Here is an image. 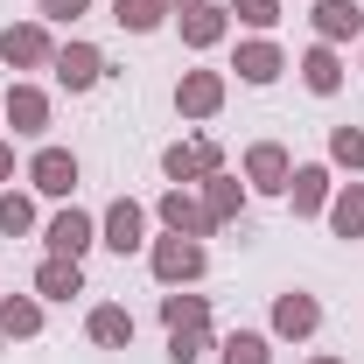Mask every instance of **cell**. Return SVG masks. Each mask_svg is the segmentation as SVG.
Wrapping results in <instances>:
<instances>
[{
    "label": "cell",
    "mask_w": 364,
    "mask_h": 364,
    "mask_svg": "<svg viewBox=\"0 0 364 364\" xmlns=\"http://www.w3.org/2000/svg\"><path fill=\"white\" fill-rule=\"evenodd\" d=\"M225 98H231L225 70H182L176 77V119H218Z\"/></svg>",
    "instance_id": "11"
},
{
    "label": "cell",
    "mask_w": 364,
    "mask_h": 364,
    "mask_svg": "<svg viewBox=\"0 0 364 364\" xmlns=\"http://www.w3.org/2000/svg\"><path fill=\"white\" fill-rule=\"evenodd\" d=\"M91 245H98V218H91V210L56 203V210L43 218V252H49V259H77V267H85Z\"/></svg>",
    "instance_id": "5"
},
{
    "label": "cell",
    "mask_w": 364,
    "mask_h": 364,
    "mask_svg": "<svg viewBox=\"0 0 364 364\" xmlns=\"http://www.w3.org/2000/svg\"><path fill=\"white\" fill-rule=\"evenodd\" d=\"M14 182V140H0V189Z\"/></svg>",
    "instance_id": "31"
},
{
    "label": "cell",
    "mask_w": 364,
    "mask_h": 364,
    "mask_svg": "<svg viewBox=\"0 0 364 364\" xmlns=\"http://www.w3.org/2000/svg\"><path fill=\"white\" fill-rule=\"evenodd\" d=\"M0 63H7V70H49V63H56V28H49L43 14L7 21V28H0Z\"/></svg>",
    "instance_id": "3"
},
{
    "label": "cell",
    "mask_w": 364,
    "mask_h": 364,
    "mask_svg": "<svg viewBox=\"0 0 364 364\" xmlns=\"http://www.w3.org/2000/svg\"><path fill=\"white\" fill-rule=\"evenodd\" d=\"M238 176H245V189H252V196H287L294 154H287L280 140H252V147H245V168H238Z\"/></svg>",
    "instance_id": "12"
},
{
    "label": "cell",
    "mask_w": 364,
    "mask_h": 364,
    "mask_svg": "<svg viewBox=\"0 0 364 364\" xmlns=\"http://www.w3.org/2000/svg\"><path fill=\"white\" fill-rule=\"evenodd\" d=\"M112 21H119L127 36H154V28H168L176 14H168V0H112Z\"/></svg>",
    "instance_id": "24"
},
{
    "label": "cell",
    "mask_w": 364,
    "mask_h": 364,
    "mask_svg": "<svg viewBox=\"0 0 364 364\" xmlns=\"http://www.w3.org/2000/svg\"><path fill=\"white\" fill-rule=\"evenodd\" d=\"M218 364H273V336L267 329H231V336H218Z\"/></svg>",
    "instance_id": "25"
},
{
    "label": "cell",
    "mask_w": 364,
    "mask_h": 364,
    "mask_svg": "<svg viewBox=\"0 0 364 364\" xmlns=\"http://www.w3.org/2000/svg\"><path fill=\"white\" fill-rule=\"evenodd\" d=\"M36 225H43L36 218V196L28 189H0V238H28Z\"/></svg>",
    "instance_id": "26"
},
{
    "label": "cell",
    "mask_w": 364,
    "mask_h": 364,
    "mask_svg": "<svg viewBox=\"0 0 364 364\" xmlns=\"http://www.w3.org/2000/svg\"><path fill=\"white\" fill-rule=\"evenodd\" d=\"M189 7H203V0H168V14H189Z\"/></svg>",
    "instance_id": "33"
},
{
    "label": "cell",
    "mask_w": 364,
    "mask_h": 364,
    "mask_svg": "<svg viewBox=\"0 0 364 364\" xmlns=\"http://www.w3.org/2000/svg\"><path fill=\"white\" fill-rule=\"evenodd\" d=\"M36 14H43L49 28H70V21H85V14H91V0H43Z\"/></svg>",
    "instance_id": "30"
},
{
    "label": "cell",
    "mask_w": 364,
    "mask_h": 364,
    "mask_svg": "<svg viewBox=\"0 0 364 364\" xmlns=\"http://www.w3.org/2000/svg\"><path fill=\"white\" fill-rule=\"evenodd\" d=\"M309 28H316V43H364V0H316L309 7Z\"/></svg>",
    "instance_id": "18"
},
{
    "label": "cell",
    "mask_w": 364,
    "mask_h": 364,
    "mask_svg": "<svg viewBox=\"0 0 364 364\" xmlns=\"http://www.w3.org/2000/svg\"><path fill=\"white\" fill-rule=\"evenodd\" d=\"M231 70H238V85H252V91H267V85H280L294 63H287V49L273 43V36H245V43L231 49Z\"/></svg>",
    "instance_id": "10"
},
{
    "label": "cell",
    "mask_w": 364,
    "mask_h": 364,
    "mask_svg": "<svg viewBox=\"0 0 364 364\" xmlns=\"http://www.w3.org/2000/svg\"><path fill=\"white\" fill-rule=\"evenodd\" d=\"M134 309H119V301H98V309H91L85 316V336L91 343H98V350H134Z\"/></svg>",
    "instance_id": "20"
},
{
    "label": "cell",
    "mask_w": 364,
    "mask_h": 364,
    "mask_svg": "<svg viewBox=\"0 0 364 364\" xmlns=\"http://www.w3.org/2000/svg\"><path fill=\"white\" fill-rule=\"evenodd\" d=\"M294 70H301V85L316 91V98H336V91L350 85V63H343L336 43H309L301 56H294Z\"/></svg>",
    "instance_id": "15"
},
{
    "label": "cell",
    "mask_w": 364,
    "mask_h": 364,
    "mask_svg": "<svg viewBox=\"0 0 364 364\" xmlns=\"http://www.w3.org/2000/svg\"><path fill=\"white\" fill-rule=\"evenodd\" d=\"M154 225H161V231H182V238H210L203 196H196V189H176V182L154 196Z\"/></svg>",
    "instance_id": "17"
},
{
    "label": "cell",
    "mask_w": 364,
    "mask_h": 364,
    "mask_svg": "<svg viewBox=\"0 0 364 364\" xmlns=\"http://www.w3.org/2000/svg\"><path fill=\"white\" fill-rule=\"evenodd\" d=\"M322 225L336 231V238H364V182H336V196H329Z\"/></svg>",
    "instance_id": "22"
},
{
    "label": "cell",
    "mask_w": 364,
    "mask_h": 364,
    "mask_svg": "<svg viewBox=\"0 0 364 364\" xmlns=\"http://www.w3.org/2000/svg\"><path fill=\"white\" fill-rule=\"evenodd\" d=\"M231 7V21H245L252 36H273L280 28V0H225Z\"/></svg>",
    "instance_id": "28"
},
{
    "label": "cell",
    "mask_w": 364,
    "mask_h": 364,
    "mask_svg": "<svg viewBox=\"0 0 364 364\" xmlns=\"http://www.w3.org/2000/svg\"><path fill=\"white\" fill-rule=\"evenodd\" d=\"M36 294H43V301H70V294H85V267H77V259H49V252H43V267H36Z\"/></svg>",
    "instance_id": "23"
},
{
    "label": "cell",
    "mask_w": 364,
    "mask_h": 364,
    "mask_svg": "<svg viewBox=\"0 0 364 364\" xmlns=\"http://www.w3.org/2000/svg\"><path fill=\"white\" fill-rule=\"evenodd\" d=\"M49 119H56V105H49V91L36 77H14L0 91V127H14V140H43Z\"/></svg>",
    "instance_id": "4"
},
{
    "label": "cell",
    "mask_w": 364,
    "mask_h": 364,
    "mask_svg": "<svg viewBox=\"0 0 364 364\" xmlns=\"http://www.w3.org/2000/svg\"><path fill=\"white\" fill-rule=\"evenodd\" d=\"M329 196H336V168H329V161H294V176H287V210H294V218H322Z\"/></svg>",
    "instance_id": "13"
},
{
    "label": "cell",
    "mask_w": 364,
    "mask_h": 364,
    "mask_svg": "<svg viewBox=\"0 0 364 364\" xmlns=\"http://www.w3.org/2000/svg\"><path fill=\"white\" fill-rule=\"evenodd\" d=\"M176 36H182V49L210 56V49L231 36V7H225V0H203V7H189V14H176Z\"/></svg>",
    "instance_id": "16"
},
{
    "label": "cell",
    "mask_w": 364,
    "mask_h": 364,
    "mask_svg": "<svg viewBox=\"0 0 364 364\" xmlns=\"http://www.w3.org/2000/svg\"><path fill=\"white\" fill-rule=\"evenodd\" d=\"M218 168H225V147H218L210 134H196V140H168V147H161V176L176 182V189H196V182L218 176Z\"/></svg>",
    "instance_id": "6"
},
{
    "label": "cell",
    "mask_w": 364,
    "mask_h": 364,
    "mask_svg": "<svg viewBox=\"0 0 364 364\" xmlns=\"http://www.w3.org/2000/svg\"><path fill=\"white\" fill-rule=\"evenodd\" d=\"M43 294H0V343H36V336H43Z\"/></svg>",
    "instance_id": "19"
},
{
    "label": "cell",
    "mask_w": 364,
    "mask_h": 364,
    "mask_svg": "<svg viewBox=\"0 0 364 364\" xmlns=\"http://www.w3.org/2000/svg\"><path fill=\"white\" fill-rule=\"evenodd\" d=\"M309 364H350V358H336V350H316V358H309Z\"/></svg>",
    "instance_id": "32"
},
{
    "label": "cell",
    "mask_w": 364,
    "mask_h": 364,
    "mask_svg": "<svg viewBox=\"0 0 364 364\" xmlns=\"http://www.w3.org/2000/svg\"><path fill=\"white\" fill-rule=\"evenodd\" d=\"M196 196H203V218H210V231L238 225V218H245V203H252L245 176H231V168H218L210 182H196Z\"/></svg>",
    "instance_id": "14"
},
{
    "label": "cell",
    "mask_w": 364,
    "mask_h": 364,
    "mask_svg": "<svg viewBox=\"0 0 364 364\" xmlns=\"http://www.w3.org/2000/svg\"><path fill=\"white\" fill-rule=\"evenodd\" d=\"M147 273H154V287H196L210 273V245L182 238V231H161V238H147Z\"/></svg>",
    "instance_id": "1"
},
{
    "label": "cell",
    "mask_w": 364,
    "mask_h": 364,
    "mask_svg": "<svg viewBox=\"0 0 364 364\" xmlns=\"http://www.w3.org/2000/svg\"><path fill=\"white\" fill-rule=\"evenodd\" d=\"M358 70H364V56H358Z\"/></svg>",
    "instance_id": "34"
},
{
    "label": "cell",
    "mask_w": 364,
    "mask_h": 364,
    "mask_svg": "<svg viewBox=\"0 0 364 364\" xmlns=\"http://www.w3.org/2000/svg\"><path fill=\"white\" fill-rule=\"evenodd\" d=\"M161 329H210V294L168 287V294H161Z\"/></svg>",
    "instance_id": "21"
},
{
    "label": "cell",
    "mask_w": 364,
    "mask_h": 364,
    "mask_svg": "<svg viewBox=\"0 0 364 364\" xmlns=\"http://www.w3.org/2000/svg\"><path fill=\"white\" fill-rule=\"evenodd\" d=\"M147 225H154V210H147V203L112 196V203L98 210V245H105V252H119V259H134V252H147Z\"/></svg>",
    "instance_id": "2"
},
{
    "label": "cell",
    "mask_w": 364,
    "mask_h": 364,
    "mask_svg": "<svg viewBox=\"0 0 364 364\" xmlns=\"http://www.w3.org/2000/svg\"><path fill=\"white\" fill-rule=\"evenodd\" d=\"M316 329H322V301L309 287H280V294H273V309H267V336L273 343H309Z\"/></svg>",
    "instance_id": "8"
},
{
    "label": "cell",
    "mask_w": 364,
    "mask_h": 364,
    "mask_svg": "<svg viewBox=\"0 0 364 364\" xmlns=\"http://www.w3.org/2000/svg\"><path fill=\"white\" fill-rule=\"evenodd\" d=\"M49 77L70 91V98H85V91L105 85V49H98V43H77V36H70V43H56V63H49Z\"/></svg>",
    "instance_id": "9"
},
{
    "label": "cell",
    "mask_w": 364,
    "mask_h": 364,
    "mask_svg": "<svg viewBox=\"0 0 364 364\" xmlns=\"http://www.w3.org/2000/svg\"><path fill=\"white\" fill-rule=\"evenodd\" d=\"M210 343H218L210 329H168V364H203Z\"/></svg>",
    "instance_id": "29"
},
{
    "label": "cell",
    "mask_w": 364,
    "mask_h": 364,
    "mask_svg": "<svg viewBox=\"0 0 364 364\" xmlns=\"http://www.w3.org/2000/svg\"><path fill=\"white\" fill-rule=\"evenodd\" d=\"M322 161L343 168V176H364V127H329V154Z\"/></svg>",
    "instance_id": "27"
},
{
    "label": "cell",
    "mask_w": 364,
    "mask_h": 364,
    "mask_svg": "<svg viewBox=\"0 0 364 364\" xmlns=\"http://www.w3.org/2000/svg\"><path fill=\"white\" fill-rule=\"evenodd\" d=\"M21 176H28V189H36V196H49V203H70V196H77V176H85V168H77V154H70V147L43 140V147L28 154V168H21Z\"/></svg>",
    "instance_id": "7"
}]
</instances>
